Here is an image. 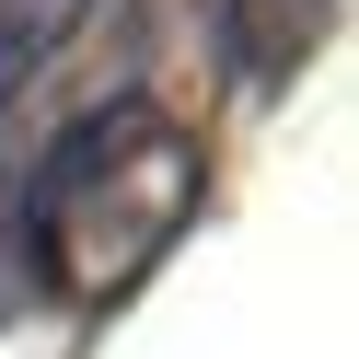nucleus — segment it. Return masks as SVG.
I'll use <instances>...</instances> for the list:
<instances>
[{"instance_id": "3", "label": "nucleus", "mask_w": 359, "mask_h": 359, "mask_svg": "<svg viewBox=\"0 0 359 359\" xmlns=\"http://www.w3.org/2000/svg\"><path fill=\"white\" fill-rule=\"evenodd\" d=\"M93 24V0H0V116L24 104V81L58 70V47Z\"/></svg>"}, {"instance_id": "2", "label": "nucleus", "mask_w": 359, "mask_h": 359, "mask_svg": "<svg viewBox=\"0 0 359 359\" xmlns=\"http://www.w3.org/2000/svg\"><path fill=\"white\" fill-rule=\"evenodd\" d=\"M209 12V47L232 81H255V93H278L290 70H302L313 47L336 35V0H197Z\"/></svg>"}, {"instance_id": "1", "label": "nucleus", "mask_w": 359, "mask_h": 359, "mask_svg": "<svg viewBox=\"0 0 359 359\" xmlns=\"http://www.w3.org/2000/svg\"><path fill=\"white\" fill-rule=\"evenodd\" d=\"M209 209V140L163 93H116L35 151L12 197V290L47 313H104Z\"/></svg>"}]
</instances>
